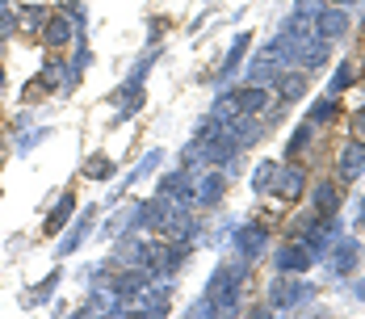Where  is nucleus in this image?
Returning <instances> with one entry per match:
<instances>
[{
	"mask_svg": "<svg viewBox=\"0 0 365 319\" xmlns=\"http://www.w3.org/2000/svg\"><path fill=\"white\" fill-rule=\"evenodd\" d=\"M340 189H344V185H340L336 177L331 181H315V185L307 189V193H311V211L315 214H340V198H344Z\"/></svg>",
	"mask_w": 365,
	"mask_h": 319,
	"instance_id": "aec40b11",
	"label": "nucleus"
},
{
	"mask_svg": "<svg viewBox=\"0 0 365 319\" xmlns=\"http://www.w3.org/2000/svg\"><path fill=\"white\" fill-rule=\"evenodd\" d=\"M235 106H240V113L260 118V113L269 109V88H260V84H244V88H235Z\"/></svg>",
	"mask_w": 365,
	"mask_h": 319,
	"instance_id": "393cba45",
	"label": "nucleus"
},
{
	"mask_svg": "<svg viewBox=\"0 0 365 319\" xmlns=\"http://www.w3.org/2000/svg\"><path fill=\"white\" fill-rule=\"evenodd\" d=\"M72 218H76V193H72V189H63V193L55 198L51 214L42 218V231H46V236H59V231H63Z\"/></svg>",
	"mask_w": 365,
	"mask_h": 319,
	"instance_id": "412c9836",
	"label": "nucleus"
},
{
	"mask_svg": "<svg viewBox=\"0 0 365 319\" xmlns=\"http://www.w3.org/2000/svg\"><path fill=\"white\" fill-rule=\"evenodd\" d=\"M63 13L72 17V26H76V38H84V26H88V9H84L80 0H72V4H63Z\"/></svg>",
	"mask_w": 365,
	"mask_h": 319,
	"instance_id": "c9c22d12",
	"label": "nucleus"
},
{
	"mask_svg": "<svg viewBox=\"0 0 365 319\" xmlns=\"http://www.w3.org/2000/svg\"><path fill=\"white\" fill-rule=\"evenodd\" d=\"M189 315H193V319H206V315H215V303H210V298L202 294V298H193V303H189Z\"/></svg>",
	"mask_w": 365,
	"mask_h": 319,
	"instance_id": "e433bc0d",
	"label": "nucleus"
},
{
	"mask_svg": "<svg viewBox=\"0 0 365 319\" xmlns=\"http://www.w3.org/2000/svg\"><path fill=\"white\" fill-rule=\"evenodd\" d=\"M353 298H357V303H365V273H361V282L353 285Z\"/></svg>",
	"mask_w": 365,
	"mask_h": 319,
	"instance_id": "ea45409f",
	"label": "nucleus"
},
{
	"mask_svg": "<svg viewBox=\"0 0 365 319\" xmlns=\"http://www.w3.org/2000/svg\"><path fill=\"white\" fill-rule=\"evenodd\" d=\"M0 59H4V38H0Z\"/></svg>",
	"mask_w": 365,
	"mask_h": 319,
	"instance_id": "c03bdc74",
	"label": "nucleus"
},
{
	"mask_svg": "<svg viewBox=\"0 0 365 319\" xmlns=\"http://www.w3.org/2000/svg\"><path fill=\"white\" fill-rule=\"evenodd\" d=\"M59 282H63V269H51V273H46V278L26 294V303H51V298H55V290H59Z\"/></svg>",
	"mask_w": 365,
	"mask_h": 319,
	"instance_id": "2f4dec72",
	"label": "nucleus"
},
{
	"mask_svg": "<svg viewBox=\"0 0 365 319\" xmlns=\"http://www.w3.org/2000/svg\"><path fill=\"white\" fill-rule=\"evenodd\" d=\"M4 88H9V76H4V59H0V97H4Z\"/></svg>",
	"mask_w": 365,
	"mask_h": 319,
	"instance_id": "a19ab883",
	"label": "nucleus"
},
{
	"mask_svg": "<svg viewBox=\"0 0 365 319\" xmlns=\"http://www.w3.org/2000/svg\"><path fill=\"white\" fill-rule=\"evenodd\" d=\"M357 76H361V68H357V59H340L336 64V71H331V80H328V93H349L353 84H357Z\"/></svg>",
	"mask_w": 365,
	"mask_h": 319,
	"instance_id": "c85d7f7f",
	"label": "nucleus"
},
{
	"mask_svg": "<svg viewBox=\"0 0 365 319\" xmlns=\"http://www.w3.org/2000/svg\"><path fill=\"white\" fill-rule=\"evenodd\" d=\"M277 173H282V160H260V164H256V168H252V193H256V198L273 193Z\"/></svg>",
	"mask_w": 365,
	"mask_h": 319,
	"instance_id": "cd10ccee",
	"label": "nucleus"
},
{
	"mask_svg": "<svg viewBox=\"0 0 365 319\" xmlns=\"http://www.w3.org/2000/svg\"><path fill=\"white\" fill-rule=\"evenodd\" d=\"M151 252H155V244H147L143 236H135V227H126L118 236V244H113L110 265H118V269H147L151 273Z\"/></svg>",
	"mask_w": 365,
	"mask_h": 319,
	"instance_id": "20e7f679",
	"label": "nucleus"
},
{
	"mask_svg": "<svg viewBox=\"0 0 365 319\" xmlns=\"http://www.w3.org/2000/svg\"><path fill=\"white\" fill-rule=\"evenodd\" d=\"M273 88H277V106H298V101L311 93V71L282 68V76L273 80Z\"/></svg>",
	"mask_w": 365,
	"mask_h": 319,
	"instance_id": "2eb2a0df",
	"label": "nucleus"
},
{
	"mask_svg": "<svg viewBox=\"0 0 365 319\" xmlns=\"http://www.w3.org/2000/svg\"><path fill=\"white\" fill-rule=\"evenodd\" d=\"M63 80H68V64L59 55H51L42 64V71L34 76V84L26 88V97H34V93H63Z\"/></svg>",
	"mask_w": 365,
	"mask_h": 319,
	"instance_id": "a211bd4d",
	"label": "nucleus"
},
{
	"mask_svg": "<svg viewBox=\"0 0 365 319\" xmlns=\"http://www.w3.org/2000/svg\"><path fill=\"white\" fill-rule=\"evenodd\" d=\"M340 113H344V109H340V97H336V93H324V97H315V101L307 106V122H311V126H331Z\"/></svg>",
	"mask_w": 365,
	"mask_h": 319,
	"instance_id": "b1692460",
	"label": "nucleus"
},
{
	"mask_svg": "<svg viewBox=\"0 0 365 319\" xmlns=\"http://www.w3.org/2000/svg\"><path fill=\"white\" fill-rule=\"evenodd\" d=\"M361 177H365V139H353V143H344L340 156H336V181L353 185Z\"/></svg>",
	"mask_w": 365,
	"mask_h": 319,
	"instance_id": "dca6fc26",
	"label": "nucleus"
},
{
	"mask_svg": "<svg viewBox=\"0 0 365 319\" xmlns=\"http://www.w3.org/2000/svg\"><path fill=\"white\" fill-rule=\"evenodd\" d=\"M155 193H160V198H173V202H181V206H193V173H189V168L164 173V177L155 181Z\"/></svg>",
	"mask_w": 365,
	"mask_h": 319,
	"instance_id": "f3484780",
	"label": "nucleus"
},
{
	"mask_svg": "<svg viewBox=\"0 0 365 319\" xmlns=\"http://www.w3.org/2000/svg\"><path fill=\"white\" fill-rule=\"evenodd\" d=\"M227 131H231V139H235V147L244 151V147H256V143L264 139V131H269V126H264L260 118H252V113H240L235 122H227Z\"/></svg>",
	"mask_w": 365,
	"mask_h": 319,
	"instance_id": "5701e85b",
	"label": "nucleus"
},
{
	"mask_svg": "<svg viewBox=\"0 0 365 319\" xmlns=\"http://www.w3.org/2000/svg\"><path fill=\"white\" fill-rule=\"evenodd\" d=\"M353 135H357V139H365V106L353 113Z\"/></svg>",
	"mask_w": 365,
	"mask_h": 319,
	"instance_id": "58836bf2",
	"label": "nucleus"
},
{
	"mask_svg": "<svg viewBox=\"0 0 365 319\" xmlns=\"http://www.w3.org/2000/svg\"><path fill=\"white\" fill-rule=\"evenodd\" d=\"M231 248L240 260H260L264 252H269V223H260V218H248V223H235L231 227Z\"/></svg>",
	"mask_w": 365,
	"mask_h": 319,
	"instance_id": "7ed1b4c3",
	"label": "nucleus"
},
{
	"mask_svg": "<svg viewBox=\"0 0 365 319\" xmlns=\"http://www.w3.org/2000/svg\"><path fill=\"white\" fill-rule=\"evenodd\" d=\"M97 214H101V206H88V211H80L72 218V227H63V240H59V248H55V260L72 256V252L88 240V231H93V223H97Z\"/></svg>",
	"mask_w": 365,
	"mask_h": 319,
	"instance_id": "ddd939ff",
	"label": "nucleus"
},
{
	"mask_svg": "<svg viewBox=\"0 0 365 319\" xmlns=\"http://www.w3.org/2000/svg\"><path fill=\"white\" fill-rule=\"evenodd\" d=\"M227 185H231V177H227L222 168L193 173V211H215V206H222Z\"/></svg>",
	"mask_w": 365,
	"mask_h": 319,
	"instance_id": "423d86ee",
	"label": "nucleus"
},
{
	"mask_svg": "<svg viewBox=\"0 0 365 319\" xmlns=\"http://www.w3.org/2000/svg\"><path fill=\"white\" fill-rule=\"evenodd\" d=\"M357 227H365V198L357 202Z\"/></svg>",
	"mask_w": 365,
	"mask_h": 319,
	"instance_id": "79ce46f5",
	"label": "nucleus"
},
{
	"mask_svg": "<svg viewBox=\"0 0 365 319\" xmlns=\"http://www.w3.org/2000/svg\"><path fill=\"white\" fill-rule=\"evenodd\" d=\"M315 143V126L311 122H298L290 131V139H286V160H302V151Z\"/></svg>",
	"mask_w": 365,
	"mask_h": 319,
	"instance_id": "c756f323",
	"label": "nucleus"
},
{
	"mask_svg": "<svg viewBox=\"0 0 365 319\" xmlns=\"http://www.w3.org/2000/svg\"><path fill=\"white\" fill-rule=\"evenodd\" d=\"M328 59H331V42H324V38H315V34L298 38L290 51V68H302V71L328 68Z\"/></svg>",
	"mask_w": 365,
	"mask_h": 319,
	"instance_id": "1a4fd4ad",
	"label": "nucleus"
},
{
	"mask_svg": "<svg viewBox=\"0 0 365 319\" xmlns=\"http://www.w3.org/2000/svg\"><path fill=\"white\" fill-rule=\"evenodd\" d=\"M248 84H260V88H273V80L282 76V64L277 59H269V55H256L252 64H248Z\"/></svg>",
	"mask_w": 365,
	"mask_h": 319,
	"instance_id": "a878e982",
	"label": "nucleus"
},
{
	"mask_svg": "<svg viewBox=\"0 0 365 319\" xmlns=\"http://www.w3.org/2000/svg\"><path fill=\"white\" fill-rule=\"evenodd\" d=\"M328 0H294V9H290V21L294 26H302V30H311V21H315V13L324 9Z\"/></svg>",
	"mask_w": 365,
	"mask_h": 319,
	"instance_id": "72a5a7b5",
	"label": "nucleus"
},
{
	"mask_svg": "<svg viewBox=\"0 0 365 319\" xmlns=\"http://www.w3.org/2000/svg\"><path fill=\"white\" fill-rule=\"evenodd\" d=\"M38 38H42V46H46L51 55L68 51V46L76 42V26H72V17H68L63 9H59V13H51V17H46V26H42V34H38Z\"/></svg>",
	"mask_w": 365,
	"mask_h": 319,
	"instance_id": "4468645a",
	"label": "nucleus"
},
{
	"mask_svg": "<svg viewBox=\"0 0 365 319\" xmlns=\"http://www.w3.org/2000/svg\"><path fill=\"white\" fill-rule=\"evenodd\" d=\"M361 34H365V13H361Z\"/></svg>",
	"mask_w": 365,
	"mask_h": 319,
	"instance_id": "a18cd8bd",
	"label": "nucleus"
},
{
	"mask_svg": "<svg viewBox=\"0 0 365 319\" xmlns=\"http://www.w3.org/2000/svg\"><path fill=\"white\" fill-rule=\"evenodd\" d=\"M17 34V4L0 0V38H13Z\"/></svg>",
	"mask_w": 365,
	"mask_h": 319,
	"instance_id": "f704fd0d",
	"label": "nucleus"
},
{
	"mask_svg": "<svg viewBox=\"0 0 365 319\" xmlns=\"http://www.w3.org/2000/svg\"><path fill=\"white\" fill-rule=\"evenodd\" d=\"M46 139V131H34V135H21V139H17V151H30V147H34V143H42Z\"/></svg>",
	"mask_w": 365,
	"mask_h": 319,
	"instance_id": "4c0bfd02",
	"label": "nucleus"
},
{
	"mask_svg": "<svg viewBox=\"0 0 365 319\" xmlns=\"http://www.w3.org/2000/svg\"><path fill=\"white\" fill-rule=\"evenodd\" d=\"M46 17H51V9L46 4H17V30L21 34H42V26H46Z\"/></svg>",
	"mask_w": 365,
	"mask_h": 319,
	"instance_id": "bb28decb",
	"label": "nucleus"
},
{
	"mask_svg": "<svg viewBox=\"0 0 365 319\" xmlns=\"http://www.w3.org/2000/svg\"><path fill=\"white\" fill-rule=\"evenodd\" d=\"M248 260H222L215 265V273H210V282H206V298L215 303V315H240V307H244V278H248Z\"/></svg>",
	"mask_w": 365,
	"mask_h": 319,
	"instance_id": "f257e3e1",
	"label": "nucleus"
},
{
	"mask_svg": "<svg viewBox=\"0 0 365 319\" xmlns=\"http://www.w3.org/2000/svg\"><path fill=\"white\" fill-rule=\"evenodd\" d=\"M307 189H311V177H307L302 160H286V164H282V173H277L273 193H277L282 202H302V193H307Z\"/></svg>",
	"mask_w": 365,
	"mask_h": 319,
	"instance_id": "9b49d317",
	"label": "nucleus"
},
{
	"mask_svg": "<svg viewBox=\"0 0 365 319\" xmlns=\"http://www.w3.org/2000/svg\"><path fill=\"white\" fill-rule=\"evenodd\" d=\"M155 59H160V46L151 42V46H147V55L130 68V76H126V88H143V80H147V71L155 68Z\"/></svg>",
	"mask_w": 365,
	"mask_h": 319,
	"instance_id": "473e14b6",
	"label": "nucleus"
},
{
	"mask_svg": "<svg viewBox=\"0 0 365 319\" xmlns=\"http://www.w3.org/2000/svg\"><path fill=\"white\" fill-rule=\"evenodd\" d=\"M311 265H315V256L302 236H290L282 248H273V273H307Z\"/></svg>",
	"mask_w": 365,
	"mask_h": 319,
	"instance_id": "6e6552de",
	"label": "nucleus"
},
{
	"mask_svg": "<svg viewBox=\"0 0 365 319\" xmlns=\"http://www.w3.org/2000/svg\"><path fill=\"white\" fill-rule=\"evenodd\" d=\"M147 285H151V273H147V269H118V278L110 282V290L126 303V311H130V303L143 294Z\"/></svg>",
	"mask_w": 365,
	"mask_h": 319,
	"instance_id": "6ab92c4d",
	"label": "nucleus"
},
{
	"mask_svg": "<svg viewBox=\"0 0 365 319\" xmlns=\"http://www.w3.org/2000/svg\"><path fill=\"white\" fill-rule=\"evenodd\" d=\"M160 160H164V151H160V147H151V151H147L143 160H139V164H135V168L126 173V181H118V185H113V193H110V206H118V198H122V193H126V189H130L135 181L151 177V173L160 168Z\"/></svg>",
	"mask_w": 365,
	"mask_h": 319,
	"instance_id": "4be33fe9",
	"label": "nucleus"
},
{
	"mask_svg": "<svg viewBox=\"0 0 365 319\" xmlns=\"http://www.w3.org/2000/svg\"><path fill=\"white\" fill-rule=\"evenodd\" d=\"M324 265H328V278H331V282H344V278H353V273H357V265H361V240H353V236H340V240L328 248Z\"/></svg>",
	"mask_w": 365,
	"mask_h": 319,
	"instance_id": "39448f33",
	"label": "nucleus"
},
{
	"mask_svg": "<svg viewBox=\"0 0 365 319\" xmlns=\"http://www.w3.org/2000/svg\"><path fill=\"white\" fill-rule=\"evenodd\" d=\"M193 256V244L189 240H168V244H155L151 252V278H173L185 260Z\"/></svg>",
	"mask_w": 365,
	"mask_h": 319,
	"instance_id": "9d476101",
	"label": "nucleus"
},
{
	"mask_svg": "<svg viewBox=\"0 0 365 319\" xmlns=\"http://www.w3.org/2000/svg\"><path fill=\"white\" fill-rule=\"evenodd\" d=\"M248 46H252V34H248V30H240V34H235V42L227 46L222 64L215 68V80H210V84H219V88H227V84L235 80V71L244 68V59H248Z\"/></svg>",
	"mask_w": 365,
	"mask_h": 319,
	"instance_id": "f8f14e48",
	"label": "nucleus"
},
{
	"mask_svg": "<svg viewBox=\"0 0 365 319\" xmlns=\"http://www.w3.org/2000/svg\"><path fill=\"white\" fill-rule=\"evenodd\" d=\"M331 4H344V9H349V4H357V0H331Z\"/></svg>",
	"mask_w": 365,
	"mask_h": 319,
	"instance_id": "37998d69",
	"label": "nucleus"
},
{
	"mask_svg": "<svg viewBox=\"0 0 365 319\" xmlns=\"http://www.w3.org/2000/svg\"><path fill=\"white\" fill-rule=\"evenodd\" d=\"M319 285L307 282V273H277L269 282V294H264V307L273 315H290V311H302L307 303H315Z\"/></svg>",
	"mask_w": 365,
	"mask_h": 319,
	"instance_id": "f03ea898",
	"label": "nucleus"
},
{
	"mask_svg": "<svg viewBox=\"0 0 365 319\" xmlns=\"http://www.w3.org/2000/svg\"><path fill=\"white\" fill-rule=\"evenodd\" d=\"M80 173H84L88 181H113L118 164H113L110 156H101V151H97V156H88V160H84V168H80Z\"/></svg>",
	"mask_w": 365,
	"mask_h": 319,
	"instance_id": "7c9ffc66",
	"label": "nucleus"
},
{
	"mask_svg": "<svg viewBox=\"0 0 365 319\" xmlns=\"http://www.w3.org/2000/svg\"><path fill=\"white\" fill-rule=\"evenodd\" d=\"M353 30V17H349V9L344 4H324L319 13H315V21H311V34L324 38V42H340V38Z\"/></svg>",
	"mask_w": 365,
	"mask_h": 319,
	"instance_id": "0eeeda50",
	"label": "nucleus"
}]
</instances>
